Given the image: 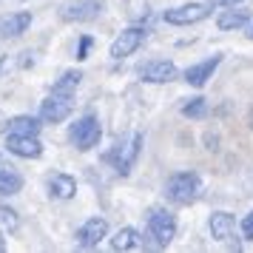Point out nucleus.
I'll use <instances>...</instances> for the list:
<instances>
[{
  "instance_id": "dca6fc26",
  "label": "nucleus",
  "mask_w": 253,
  "mask_h": 253,
  "mask_svg": "<svg viewBox=\"0 0 253 253\" xmlns=\"http://www.w3.org/2000/svg\"><path fill=\"white\" fill-rule=\"evenodd\" d=\"M248 23H251V9H242V6H228V12L216 17V26L222 32H236V29H245Z\"/></svg>"
},
{
  "instance_id": "1a4fd4ad",
  "label": "nucleus",
  "mask_w": 253,
  "mask_h": 253,
  "mask_svg": "<svg viewBox=\"0 0 253 253\" xmlns=\"http://www.w3.org/2000/svg\"><path fill=\"white\" fill-rule=\"evenodd\" d=\"M105 236H108V222H105L103 216H88L80 228H77V233H74V245L83 248V251H91V248H97Z\"/></svg>"
},
{
  "instance_id": "bb28decb",
  "label": "nucleus",
  "mask_w": 253,
  "mask_h": 253,
  "mask_svg": "<svg viewBox=\"0 0 253 253\" xmlns=\"http://www.w3.org/2000/svg\"><path fill=\"white\" fill-rule=\"evenodd\" d=\"M0 251H6V236L0 233Z\"/></svg>"
},
{
  "instance_id": "412c9836",
  "label": "nucleus",
  "mask_w": 253,
  "mask_h": 253,
  "mask_svg": "<svg viewBox=\"0 0 253 253\" xmlns=\"http://www.w3.org/2000/svg\"><path fill=\"white\" fill-rule=\"evenodd\" d=\"M205 114H208V100L205 97H191V100H185L182 117H188V120H202Z\"/></svg>"
},
{
  "instance_id": "5701e85b",
  "label": "nucleus",
  "mask_w": 253,
  "mask_h": 253,
  "mask_svg": "<svg viewBox=\"0 0 253 253\" xmlns=\"http://www.w3.org/2000/svg\"><path fill=\"white\" fill-rule=\"evenodd\" d=\"M94 46V37L91 35H83L80 43H77V60H88V51Z\"/></svg>"
},
{
  "instance_id": "7ed1b4c3",
  "label": "nucleus",
  "mask_w": 253,
  "mask_h": 253,
  "mask_svg": "<svg viewBox=\"0 0 253 253\" xmlns=\"http://www.w3.org/2000/svg\"><path fill=\"white\" fill-rule=\"evenodd\" d=\"M103 139V126L97 114H83L74 126L69 128V142L77 151H94Z\"/></svg>"
},
{
  "instance_id": "0eeeda50",
  "label": "nucleus",
  "mask_w": 253,
  "mask_h": 253,
  "mask_svg": "<svg viewBox=\"0 0 253 253\" xmlns=\"http://www.w3.org/2000/svg\"><path fill=\"white\" fill-rule=\"evenodd\" d=\"M103 0H69V3H63L60 17L66 23H88V20H97L103 14Z\"/></svg>"
},
{
  "instance_id": "aec40b11",
  "label": "nucleus",
  "mask_w": 253,
  "mask_h": 253,
  "mask_svg": "<svg viewBox=\"0 0 253 253\" xmlns=\"http://www.w3.org/2000/svg\"><path fill=\"white\" fill-rule=\"evenodd\" d=\"M80 80H83V71H77V69L63 71V74H60V80H54V85H51V94L74 97V91L80 88Z\"/></svg>"
},
{
  "instance_id": "4be33fe9",
  "label": "nucleus",
  "mask_w": 253,
  "mask_h": 253,
  "mask_svg": "<svg viewBox=\"0 0 253 253\" xmlns=\"http://www.w3.org/2000/svg\"><path fill=\"white\" fill-rule=\"evenodd\" d=\"M0 225H3V228H9V230L20 228V216H17V211L9 208L6 202H0Z\"/></svg>"
},
{
  "instance_id": "393cba45",
  "label": "nucleus",
  "mask_w": 253,
  "mask_h": 253,
  "mask_svg": "<svg viewBox=\"0 0 253 253\" xmlns=\"http://www.w3.org/2000/svg\"><path fill=\"white\" fill-rule=\"evenodd\" d=\"M208 3H211V6H225V9H228V6H239L242 0H208Z\"/></svg>"
},
{
  "instance_id": "f03ea898",
  "label": "nucleus",
  "mask_w": 253,
  "mask_h": 253,
  "mask_svg": "<svg viewBox=\"0 0 253 253\" xmlns=\"http://www.w3.org/2000/svg\"><path fill=\"white\" fill-rule=\"evenodd\" d=\"M145 228H148V236L154 239L157 248H168L173 242V236H176V216L168 208L154 205L145 213Z\"/></svg>"
},
{
  "instance_id": "ddd939ff",
  "label": "nucleus",
  "mask_w": 253,
  "mask_h": 253,
  "mask_svg": "<svg viewBox=\"0 0 253 253\" xmlns=\"http://www.w3.org/2000/svg\"><path fill=\"white\" fill-rule=\"evenodd\" d=\"M219 66H222V54H213V57L202 60V63L188 66V69L182 71V80L188 83V85H194V88H202L208 80H213V74H216Z\"/></svg>"
},
{
  "instance_id": "6e6552de",
  "label": "nucleus",
  "mask_w": 253,
  "mask_h": 253,
  "mask_svg": "<svg viewBox=\"0 0 253 253\" xmlns=\"http://www.w3.org/2000/svg\"><path fill=\"white\" fill-rule=\"evenodd\" d=\"M139 80L151 83V85H165V83H173L179 77V69L173 60H148L137 69Z\"/></svg>"
},
{
  "instance_id": "f8f14e48",
  "label": "nucleus",
  "mask_w": 253,
  "mask_h": 253,
  "mask_svg": "<svg viewBox=\"0 0 253 253\" xmlns=\"http://www.w3.org/2000/svg\"><path fill=\"white\" fill-rule=\"evenodd\" d=\"M208 230H211V236L222 245H236V219L230 216L228 211H213L211 219H208Z\"/></svg>"
},
{
  "instance_id": "20e7f679",
  "label": "nucleus",
  "mask_w": 253,
  "mask_h": 253,
  "mask_svg": "<svg viewBox=\"0 0 253 253\" xmlns=\"http://www.w3.org/2000/svg\"><path fill=\"white\" fill-rule=\"evenodd\" d=\"M142 142H145V137L142 134H131V139L128 142H117L114 148L105 154V162H114V168L120 176H128L131 173V168L137 165L139 160V151H142Z\"/></svg>"
},
{
  "instance_id": "a211bd4d",
  "label": "nucleus",
  "mask_w": 253,
  "mask_h": 253,
  "mask_svg": "<svg viewBox=\"0 0 253 253\" xmlns=\"http://www.w3.org/2000/svg\"><path fill=\"white\" fill-rule=\"evenodd\" d=\"M23 191V173L12 165H0V196H14Z\"/></svg>"
},
{
  "instance_id": "f257e3e1",
  "label": "nucleus",
  "mask_w": 253,
  "mask_h": 253,
  "mask_svg": "<svg viewBox=\"0 0 253 253\" xmlns=\"http://www.w3.org/2000/svg\"><path fill=\"white\" fill-rule=\"evenodd\" d=\"M202 194V179L196 171H176L165 182V196L173 205H191Z\"/></svg>"
},
{
  "instance_id": "4468645a",
  "label": "nucleus",
  "mask_w": 253,
  "mask_h": 253,
  "mask_svg": "<svg viewBox=\"0 0 253 253\" xmlns=\"http://www.w3.org/2000/svg\"><path fill=\"white\" fill-rule=\"evenodd\" d=\"M46 188H48V194L54 196V199H71V196L77 194V179H74L71 173L54 171V173H48Z\"/></svg>"
},
{
  "instance_id": "f3484780",
  "label": "nucleus",
  "mask_w": 253,
  "mask_h": 253,
  "mask_svg": "<svg viewBox=\"0 0 253 253\" xmlns=\"http://www.w3.org/2000/svg\"><path fill=\"white\" fill-rule=\"evenodd\" d=\"M40 128H43V120L40 114H14L6 120V134H37L40 137Z\"/></svg>"
},
{
  "instance_id": "2eb2a0df",
  "label": "nucleus",
  "mask_w": 253,
  "mask_h": 253,
  "mask_svg": "<svg viewBox=\"0 0 253 253\" xmlns=\"http://www.w3.org/2000/svg\"><path fill=\"white\" fill-rule=\"evenodd\" d=\"M32 26V12H12L6 17H0V37H20L26 35V29Z\"/></svg>"
},
{
  "instance_id": "9d476101",
  "label": "nucleus",
  "mask_w": 253,
  "mask_h": 253,
  "mask_svg": "<svg viewBox=\"0 0 253 253\" xmlns=\"http://www.w3.org/2000/svg\"><path fill=\"white\" fill-rule=\"evenodd\" d=\"M71 111H74V103H71V97H63V94H48L46 100L40 103V120L48 123V126H57L63 120H69Z\"/></svg>"
},
{
  "instance_id": "cd10ccee",
  "label": "nucleus",
  "mask_w": 253,
  "mask_h": 253,
  "mask_svg": "<svg viewBox=\"0 0 253 253\" xmlns=\"http://www.w3.org/2000/svg\"><path fill=\"white\" fill-rule=\"evenodd\" d=\"M251 37H253V29H251Z\"/></svg>"
},
{
  "instance_id": "9b49d317",
  "label": "nucleus",
  "mask_w": 253,
  "mask_h": 253,
  "mask_svg": "<svg viewBox=\"0 0 253 253\" xmlns=\"http://www.w3.org/2000/svg\"><path fill=\"white\" fill-rule=\"evenodd\" d=\"M6 151L20 160H40L43 142L37 139V134H6Z\"/></svg>"
},
{
  "instance_id": "39448f33",
  "label": "nucleus",
  "mask_w": 253,
  "mask_h": 253,
  "mask_svg": "<svg viewBox=\"0 0 253 253\" xmlns=\"http://www.w3.org/2000/svg\"><path fill=\"white\" fill-rule=\"evenodd\" d=\"M145 40H148V29H145V26H128V29H123V32L114 37V43L108 46V57L111 60L131 57L134 51L142 48Z\"/></svg>"
},
{
  "instance_id": "b1692460",
  "label": "nucleus",
  "mask_w": 253,
  "mask_h": 253,
  "mask_svg": "<svg viewBox=\"0 0 253 253\" xmlns=\"http://www.w3.org/2000/svg\"><path fill=\"white\" fill-rule=\"evenodd\" d=\"M242 236H245L248 242H253V211L242 219Z\"/></svg>"
},
{
  "instance_id": "423d86ee",
  "label": "nucleus",
  "mask_w": 253,
  "mask_h": 253,
  "mask_svg": "<svg viewBox=\"0 0 253 253\" xmlns=\"http://www.w3.org/2000/svg\"><path fill=\"white\" fill-rule=\"evenodd\" d=\"M211 3H182V6H173L162 14V20L168 26H194L202 23L208 14H211Z\"/></svg>"
},
{
  "instance_id": "a878e982",
  "label": "nucleus",
  "mask_w": 253,
  "mask_h": 253,
  "mask_svg": "<svg viewBox=\"0 0 253 253\" xmlns=\"http://www.w3.org/2000/svg\"><path fill=\"white\" fill-rule=\"evenodd\" d=\"M248 126H251V131H253V108L248 111Z\"/></svg>"
},
{
  "instance_id": "6ab92c4d",
  "label": "nucleus",
  "mask_w": 253,
  "mask_h": 253,
  "mask_svg": "<svg viewBox=\"0 0 253 253\" xmlns=\"http://www.w3.org/2000/svg\"><path fill=\"white\" fill-rule=\"evenodd\" d=\"M145 242H142V233L137 228H120L111 236V248L114 251H139Z\"/></svg>"
}]
</instances>
